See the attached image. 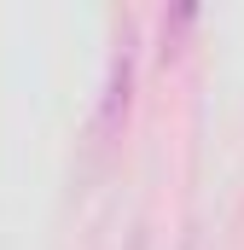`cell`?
Here are the masks:
<instances>
[{"mask_svg":"<svg viewBox=\"0 0 244 250\" xmlns=\"http://www.w3.org/2000/svg\"><path fill=\"white\" fill-rule=\"evenodd\" d=\"M128 99H134V59L122 53L111 64V82H105V99H99V134H117V123L128 117Z\"/></svg>","mask_w":244,"mask_h":250,"instance_id":"1","label":"cell"},{"mask_svg":"<svg viewBox=\"0 0 244 250\" xmlns=\"http://www.w3.org/2000/svg\"><path fill=\"white\" fill-rule=\"evenodd\" d=\"M181 250H198V245H192V239H186V245H181Z\"/></svg>","mask_w":244,"mask_h":250,"instance_id":"2","label":"cell"}]
</instances>
